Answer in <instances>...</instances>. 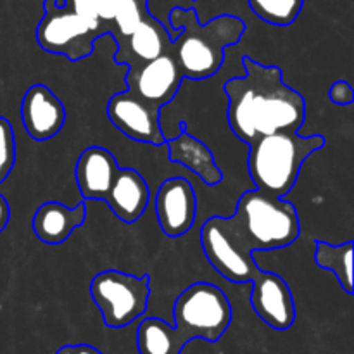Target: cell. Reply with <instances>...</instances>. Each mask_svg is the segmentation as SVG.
<instances>
[{
  "mask_svg": "<svg viewBox=\"0 0 354 354\" xmlns=\"http://www.w3.org/2000/svg\"><path fill=\"white\" fill-rule=\"evenodd\" d=\"M244 76L225 83L227 120L239 140L252 144L256 138L280 131H297L306 120V102L287 85L279 66H265L249 55L242 57Z\"/></svg>",
  "mask_w": 354,
  "mask_h": 354,
  "instance_id": "cell-1",
  "label": "cell"
},
{
  "mask_svg": "<svg viewBox=\"0 0 354 354\" xmlns=\"http://www.w3.org/2000/svg\"><path fill=\"white\" fill-rule=\"evenodd\" d=\"M232 304L223 290L209 282L187 287L173 304L175 325L161 318H144L137 328L140 354H180L194 339L220 341L232 324Z\"/></svg>",
  "mask_w": 354,
  "mask_h": 354,
  "instance_id": "cell-2",
  "label": "cell"
},
{
  "mask_svg": "<svg viewBox=\"0 0 354 354\" xmlns=\"http://www.w3.org/2000/svg\"><path fill=\"white\" fill-rule=\"evenodd\" d=\"M169 23L180 33L171 45V54L183 78L204 80L220 71L225 61V48L235 45L245 31L239 17L220 16L201 24L194 10L175 9Z\"/></svg>",
  "mask_w": 354,
  "mask_h": 354,
  "instance_id": "cell-3",
  "label": "cell"
},
{
  "mask_svg": "<svg viewBox=\"0 0 354 354\" xmlns=\"http://www.w3.org/2000/svg\"><path fill=\"white\" fill-rule=\"evenodd\" d=\"M325 145L322 135L280 131L249 144L248 168L256 190L272 197H286L294 189L304 161Z\"/></svg>",
  "mask_w": 354,
  "mask_h": 354,
  "instance_id": "cell-4",
  "label": "cell"
},
{
  "mask_svg": "<svg viewBox=\"0 0 354 354\" xmlns=\"http://www.w3.org/2000/svg\"><path fill=\"white\" fill-rule=\"evenodd\" d=\"M232 218L252 252L289 248L301 235V221L294 204L256 189L239 197Z\"/></svg>",
  "mask_w": 354,
  "mask_h": 354,
  "instance_id": "cell-5",
  "label": "cell"
},
{
  "mask_svg": "<svg viewBox=\"0 0 354 354\" xmlns=\"http://www.w3.org/2000/svg\"><path fill=\"white\" fill-rule=\"evenodd\" d=\"M90 296L109 328H123L147 311L151 277H135L120 270L97 273L90 283Z\"/></svg>",
  "mask_w": 354,
  "mask_h": 354,
  "instance_id": "cell-6",
  "label": "cell"
},
{
  "mask_svg": "<svg viewBox=\"0 0 354 354\" xmlns=\"http://www.w3.org/2000/svg\"><path fill=\"white\" fill-rule=\"evenodd\" d=\"M201 245L207 261L223 279L251 283L261 268L232 216H211L201 230Z\"/></svg>",
  "mask_w": 354,
  "mask_h": 354,
  "instance_id": "cell-7",
  "label": "cell"
},
{
  "mask_svg": "<svg viewBox=\"0 0 354 354\" xmlns=\"http://www.w3.org/2000/svg\"><path fill=\"white\" fill-rule=\"evenodd\" d=\"M97 37L71 9L45 2V16L37 28V40L44 50L80 61L92 54Z\"/></svg>",
  "mask_w": 354,
  "mask_h": 354,
  "instance_id": "cell-8",
  "label": "cell"
},
{
  "mask_svg": "<svg viewBox=\"0 0 354 354\" xmlns=\"http://www.w3.org/2000/svg\"><path fill=\"white\" fill-rule=\"evenodd\" d=\"M107 116L111 123L131 140L151 145L166 144L159 124V109L138 99L130 90L111 97L107 102Z\"/></svg>",
  "mask_w": 354,
  "mask_h": 354,
  "instance_id": "cell-9",
  "label": "cell"
},
{
  "mask_svg": "<svg viewBox=\"0 0 354 354\" xmlns=\"http://www.w3.org/2000/svg\"><path fill=\"white\" fill-rule=\"evenodd\" d=\"M182 80V71L171 52H168L147 64L128 69L127 90L161 111L162 106L175 99Z\"/></svg>",
  "mask_w": 354,
  "mask_h": 354,
  "instance_id": "cell-10",
  "label": "cell"
},
{
  "mask_svg": "<svg viewBox=\"0 0 354 354\" xmlns=\"http://www.w3.org/2000/svg\"><path fill=\"white\" fill-rule=\"evenodd\" d=\"M156 216L168 237L185 235L196 223L197 197L189 180L176 176L161 183L156 194Z\"/></svg>",
  "mask_w": 354,
  "mask_h": 354,
  "instance_id": "cell-11",
  "label": "cell"
},
{
  "mask_svg": "<svg viewBox=\"0 0 354 354\" xmlns=\"http://www.w3.org/2000/svg\"><path fill=\"white\" fill-rule=\"evenodd\" d=\"M251 306L275 330H289L296 322V304L286 280L272 272H259L252 280Z\"/></svg>",
  "mask_w": 354,
  "mask_h": 354,
  "instance_id": "cell-12",
  "label": "cell"
},
{
  "mask_svg": "<svg viewBox=\"0 0 354 354\" xmlns=\"http://www.w3.org/2000/svg\"><path fill=\"white\" fill-rule=\"evenodd\" d=\"M21 120L33 140L54 138L66 123V107L47 85H31L21 100Z\"/></svg>",
  "mask_w": 354,
  "mask_h": 354,
  "instance_id": "cell-13",
  "label": "cell"
},
{
  "mask_svg": "<svg viewBox=\"0 0 354 354\" xmlns=\"http://www.w3.org/2000/svg\"><path fill=\"white\" fill-rule=\"evenodd\" d=\"M116 44L118 52L114 61L118 64H127L128 69H133L171 52L173 38L166 26L147 16L130 37L118 38Z\"/></svg>",
  "mask_w": 354,
  "mask_h": 354,
  "instance_id": "cell-14",
  "label": "cell"
},
{
  "mask_svg": "<svg viewBox=\"0 0 354 354\" xmlns=\"http://www.w3.org/2000/svg\"><path fill=\"white\" fill-rule=\"evenodd\" d=\"M120 169L116 158L107 149L92 145L85 149L75 166V180L85 201H106Z\"/></svg>",
  "mask_w": 354,
  "mask_h": 354,
  "instance_id": "cell-15",
  "label": "cell"
},
{
  "mask_svg": "<svg viewBox=\"0 0 354 354\" xmlns=\"http://www.w3.org/2000/svg\"><path fill=\"white\" fill-rule=\"evenodd\" d=\"M86 206L80 203L78 206L68 207L57 201L44 203L37 209L31 220V228L38 241L48 245H59L68 241L76 228L85 223Z\"/></svg>",
  "mask_w": 354,
  "mask_h": 354,
  "instance_id": "cell-16",
  "label": "cell"
},
{
  "mask_svg": "<svg viewBox=\"0 0 354 354\" xmlns=\"http://www.w3.org/2000/svg\"><path fill=\"white\" fill-rule=\"evenodd\" d=\"M151 201V189L138 171L120 168L116 173L106 203L123 223H135L142 218Z\"/></svg>",
  "mask_w": 354,
  "mask_h": 354,
  "instance_id": "cell-17",
  "label": "cell"
},
{
  "mask_svg": "<svg viewBox=\"0 0 354 354\" xmlns=\"http://www.w3.org/2000/svg\"><path fill=\"white\" fill-rule=\"evenodd\" d=\"M166 145H168L169 161L185 166L187 169L196 173L206 185L214 187L221 183L223 173L218 168L211 149L203 144L199 138L190 135L185 124H182V131L178 137L166 140Z\"/></svg>",
  "mask_w": 354,
  "mask_h": 354,
  "instance_id": "cell-18",
  "label": "cell"
},
{
  "mask_svg": "<svg viewBox=\"0 0 354 354\" xmlns=\"http://www.w3.org/2000/svg\"><path fill=\"white\" fill-rule=\"evenodd\" d=\"M353 241L344 244H328V242H315V263L322 270L334 273L344 292L353 294Z\"/></svg>",
  "mask_w": 354,
  "mask_h": 354,
  "instance_id": "cell-19",
  "label": "cell"
},
{
  "mask_svg": "<svg viewBox=\"0 0 354 354\" xmlns=\"http://www.w3.org/2000/svg\"><path fill=\"white\" fill-rule=\"evenodd\" d=\"M249 3L256 16L275 26H289L303 9V0H249Z\"/></svg>",
  "mask_w": 354,
  "mask_h": 354,
  "instance_id": "cell-20",
  "label": "cell"
},
{
  "mask_svg": "<svg viewBox=\"0 0 354 354\" xmlns=\"http://www.w3.org/2000/svg\"><path fill=\"white\" fill-rule=\"evenodd\" d=\"M144 3L140 0H116V9H114V24H116L120 37L127 38L135 31V28L147 17Z\"/></svg>",
  "mask_w": 354,
  "mask_h": 354,
  "instance_id": "cell-21",
  "label": "cell"
},
{
  "mask_svg": "<svg viewBox=\"0 0 354 354\" xmlns=\"http://www.w3.org/2000/svg\"><path fill=\"white\" fill-rule=\"evenodd\" d=\"M14 165H16V138H14L12 124L9 123V120L0 116V183L6 182Z\"/></svg>",
  "mask_w": 354,
  "mask_h": 354,
  "instance_id": "cell-22",
  "label": "cell"
},
{
  "mask_svg": "<svg viewBox=\"0 0 354 354\" xmlns=\"http://www.w3.org/2000/svg\"><path fill=\"white\" fill-rule=\"evenodd\" d=\"M69 9L93 31V33L100 35V21L97 17L95 9H93L92 0H71V7Z\"/></svg>",
  "mask_w": 354,
  "mask_h": 354,
  "instance_id": "cell-23",
  "label": "cell"
},
{
  "mask_svg": "<svg viewBox=\"0 0 354 354\" xmlns=\"http://www.w3.org/2000/svg\"><path fill=\"white\" fill-rule=\"evenodd\" d=\"M328 99L335 104V106H349L354 100V90L344 80H337L332 83L330 90H328Z\"/></svg>",
  "mask_w": 354,
  "mask_h": 354,
  "instance_id": "cell-24",
  "label": "cell"
},
{
  "mask_svg": "<svg viewBox=\"0 0 354 354\" xmlns=\"http://www.w3.org/2000/svg\"><path fill=\"white\" fill-rule=\"evenodd\" d=\"M93 2V9H95L97 17L99 21H109L114 19V9H116V0H92Z\"/></svg>",
  "mask_w": 354,
  "mask_h": 354,
  "instance_id": "cell-25",
  "label": "cell"
},
{
  "mask_svg": "<svg viewBox=\"0 0 354 354\" xmlns=\"http://www.w3.org/2000/svg\"><path fill=\"white\" fill-rule=\"evenodd\" d=\"M9 220H10V206L9 203H7L6 197L0 194V234L6 230V227L9 225Z\"/></svg>",
  "mask_w": 354,
  "mask_h": 354,
  "instance_id": "cell-26",
  "label": "cell"
},
{
  "mask_svg": "<svg viewBox=\"0 0 354 354\" xmlns=\"http://www.w3.org/2000/svg\"><path fill=\"white\" fill-rule=\"evenodd\" d=\"M71 354H102L90 344H71Z\"/></svg>",
  "mask_w": 354,
  "mask_h": 354,
  "instance_id": "cell-27",
  "label": "cell"
},
{
  "mask_svg": "<svg viewBox=\"0 0 354 354\" xmlns=\"http://www.w3.org/2000/svg\"><path fill=\"white\" fill-rule=\"evenodd\" d=\"M55 354H71V344L62 346L61 349H57V351H55Z\"/></svg>",
  "mask_w": 354,
  "mask_h": 354,
  "instance_id": "cell-28",
  "label": "cell"
}]
</instances>
